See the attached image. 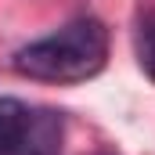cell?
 <instances>
[{"instance_id":"obj_2","label":"cell","mask_w":155,"mask_h":155,"mask_svg":"<svg viewBox=\"0 0 155 155\" xmlns=\"http://www.w3.org/2000/svg\"><path fill=\"white\" fill-rule=\"evenodd\" d=\"M65 119L54 108H29L15 155H61Z\"/></svg>"},{"instance_id":"obj_3","label":"cell","mask_w":155,"mask_h":155,"mask_svg":"<svg viewBox=\"0 0 155 155\" xmlns=\"http://www.w3.org/2000/svg\"><path fill=\"white\" fill-rule=\"evenodd\" d=\"M29 105H22L18 97H0V155H15L22 126H25Z\"/></svg>"},{"instance_id":"obj_4","label":"cell","mask_w":155,"mask_h":155,"mask_svg":"<svg viewBox=\"0 0 155 155\" xmlns=\"http://www.w3.org/2000/svg\"><path fill=\"white\" fill-rule=\"evenodd\" d=\"M137 61H141L144 76L155 83V15L141 18V29H137Z\"/></svg>"},{"instance_id":"obj_1","label":"cell","mask_w":155,"mask_h":155,"mask_svg":"<svg viewBox=\"0 0 155 155\" xmlns=\"http://www.w3.org/2000/svg\"><path fill=\"white\" fill-rule=\"evenodd\" d=\"M105 61H108V29L90 15L72 18L58 33L18 47L11 58L18 76L36 83H58V87L94 79L105 69Z\"/></svg>"},{"instance_id":"obj_5","label":"cell","mask_w":155,"mask_h":155,"mask_svg":"<svg viewBox=\"0 0 155 155\" xmlns=\"http://www.w3.org/2000/svg\"><path fill=\"white\" fill-rule=\"evenodd\" d=\"M94 155H112V152H94Z\"/></svg>"}]
</instances>
